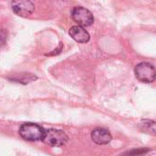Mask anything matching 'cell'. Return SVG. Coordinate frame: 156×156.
I'll return each instance as SVG.
<instances>
[{"label":"cell","instance_id":"6da1fadb","mask_svg":"<svg viewBox=\"0 0 156 156\" xmlns=\"http://www.w3.org/2000/svg\"><path fill=\"white\" fill-rule=\"evenodd\" d=\"M18 133L21 138H23L24 140L29 142H36L42 141L45 134V130L39 124L26 122L20 126Z\"/></svg>","mask_w":156,"mask_h":156},{"label":"cell","instance_id":"7a4b0ae2","mask_svg":"<svg viewBox=\"0 0 156 156\" xmlns=\"http://www.w3.org/2000/svg\"><path fill=\"white\" fill-rule=\"evenodd\" d=\"M134 73L136 78L144 83L154 82L156 79V69L149 62L139 63L134 69Z\"/></svg>","mask_w":156,"mask_h":156},{"label":"cell","instance_id":"3957f363","mask_svg":"<svg viewBox=\"0 0 156 156\" xmlns=\"http://www.w3.org/2000/svg\"><path fill=\"white\" fill-rule=\"evenodd\" d=\"M42 141L51 147H60L68 142V136L62 130L49 129L45 130V134Z\"/></svg>","mask_w":156,"mask_h":156},{"label":"cell","instance_id":"277c9868","mask_svg":"<svg viewBox=\"0 0 156 156\" xmlns=\"http://www.w3.org/2000/svg\"><path fill=\"white\" fill-rule=\"evenodd\" d=\"M72 17L80 27H89L94 23L93 14L83 6H75L72 11Z\"/></svg>","mask_w":156,"mask_h":156},{"label":"cell","instance_id":"5b68a950","mask_svg":"<svg viewBox=\"0 0 156 156\" xmlns=\"http://www.w3.org/2000/svg\"><path fill=\"white\" fill-rule=\"evenodd\" d=\"M11 6L15 14L24 17L31 15L35 9V5L31 1H14L11 3Z\"/></svg>","mask_w":156,"mask_h":156},{"label":"cell","instance_id":"8992f818","mask_svg":"<svg viewBox=\"0 0 156 156\" xmlns=\"http://www.w3.org/2000/svg\"><path fill=\"white\" fill-rule=\"evenodd\" d=\"M91 139L93 142L99 145L108 144L112 140L110 133L103 128H97L91 133Z\"/></svg>","mask_w":156,"mask_h":156},{"label":"cell","instance_id":"52a82bcc","mask_svg":"<svg viewBox=\"0 0 156 156\" xmlns=\"http://www.w3.org/2000/svg\"><path fill=\"white\" fill-rule=\"evenodd\" d=\"M69 34L73 37V39L79 43H86L90 39L89 33L83 27L80 26L72 27L69 30Z\"/></svg>","mask_w":156,"mask_h":156},{"label":"cell","instance_id":"ba28073f","mask_svg":"<svg viewBox=\"0 0 156 156\" xmlns=\"http://www.w3.org/2000/svg\"><path fill=\"white\" fill-rule=\"evenodd\" d=\"M139 127L143 133L156 135V122L154 121H143L140 123Z\"/></svg>","mask_w":156,"mask_h":156},{"label":"cell","instance_id":"9c48e42d","mask_svg":"<svg viewBox=\"0 0 156 156\" xmlns=\"http://www.w3.org/2000/svg\"><path fill=\"white\" fill-rule=\"evenodd\" d=\"M37 79L36 76L32 75V74H29V73H21L19 75H15L11 78V80L12 81H17V82H20V83H23V84H26V83H29V82H31L33 80H35Z\"/></svg>","mask_w":156,"mask_h":156},{"label":"cell","instance_id":"30bf717a","mask_svg":"<svg viewBox=\"0 0 156 156\" xmlns=\"http://www.w3.org/2000/svg\"><path fill=\"white\" fill-rule=\"evenodd\" d=\"M149 151H150L149 148H139V149H134L127 153H124V154H122L121 156H141L147 154Z\"/></svg>","mask_w":156,"mask_h":156},{"label":"cell","instance_id":"8fae6325","mask_svg":"<svg viewBox=\"0 0 156 156\" xmlns=\"http://www.w3.org/2000/svg\"><path fill=\"white\" fill-rule=\"evenodd\" d=\"M6 41V33L5 30L0 29V46H3Z\"/></svg>","mask_w":156,"mask_h":156}]
</instances>
